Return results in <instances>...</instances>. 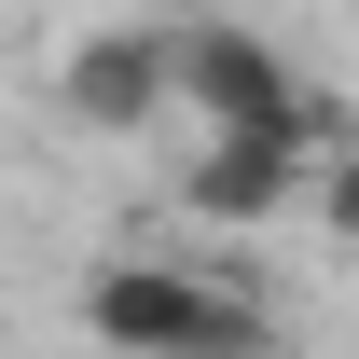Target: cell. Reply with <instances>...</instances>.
<instances>
[{"instance_id":"1","label":"cell","mask_w":359,"mask_h":359,"mask_svg":"<svg viewBox=\"0 0 359 359\" xmlns=\"http://www.w3.org/2000/svg\"><path fill=\"white\" fill-rule=\"evenodd\" d=\"M83 332L111 359H263L276 346V318L249 290H222V276H194V263H97Z\"/></svg>"},{"instance_id":"2","label":"cell","mask_w":359,"mask_h":359,"mask_svg":"<svg viewBox=\"0 0 359 359\" xmlns=\"http://www.w3.org/2000/svg\"><path fill=\"white\" fill-rule=\"evenodd\" d=\"M332 152H359V125L332 111V97H304L290 125H208L194 152H180V208H194V222H222V235L290 222V194H318Z\"/></svg>"},{"instance_id":"3","label":"cell","mask_w":359,"mask_h":359,"mask_svg":"<svg viewBox=\"0 0 359 359\" xmlns=\"http://www.w3.org/2000/svg\"><path fill=\"white\" fill-rule=\"evenodd\" d=\"M55 111L83 138H138L180 111V28H83L55 55Z\"/></svg>"},{"instance_id":"4","label":"cell","mask_w":359,"mask_h":359,"mask_svg":"<svg viewBox=\"0 0 359 359\" xmlns=\"http://www.w3.org/2000/svg\"><path fill=\"white\" fill-rule=\"evenodd\" d=\"M180 111L194 125H290L304 83H290V55L263 28H235V14H180Z\"/></svg>"},{"instance_id":"5","label":"cell","mask_w":359,"mask_h":359,"mask_svg":"<svg viewBox=\"0 0 359 359\" xmlns=\"http://www.w3.org/2000/svg\"><path fill=\"white\" fill-rule=\"evenodd\" d=\"M318 235H332V249H359V152H332V166H318Z\"/></svg>"}]
</instances>
